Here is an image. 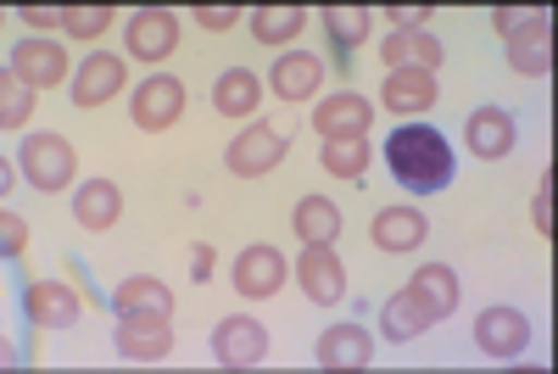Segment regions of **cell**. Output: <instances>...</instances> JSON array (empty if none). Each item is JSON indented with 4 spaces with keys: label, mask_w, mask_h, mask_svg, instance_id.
<instances>
[{
    "label": "cell",
    "mask_w": 558,
    "mask_h": 374,
    "mask_svg": "<svg viewBox=\"0 0 558 374\" xmlns=\"http://www.w3.org/2000/svg\"><path fill=\"white\" fill-rule=\"evenodd\" d=\"M386 162H391L397 184L413 191V196H436V191L452 184V146H447V134L430 129V123H402L386 140Z\"/></svg>",
    "instance_id": "obj_1"
},
{
    "label": "cell",
    "mask_w": 558,
    "mask_h": 374,
    "mask_svg": "<svg viewBox=\"0 0 558 374\" xmlns=\"http://www.w3.org/2000/svg\"><path fill=\"white\" fill-rule=\"evenodd\" d=\"M497 34L508 39V62L514 73H547L553 68V12L536 7H502L497 12Z\"/></svg>",
    "instance_id": "obj_2"
},
{
    "label": "cell",
    "mask_w": 558,
    "mask_h": 374,
    "mask_svg": "<svg viewBox=\"0 0 558 374\" xmlns=\"http://www.w3.org/2000/svg\"><path fill=\"white\" fill-rule=\"evenodd\" d=\"M17 162H23V179L34 184L39 196H57V191H68L73 173H78V152L68 146V134H28Z\"/></svg>",
    "instance_id": "obj_3"
},
{
    "label": "cell",
    "mask_w": 558,
    "mask_h": 374,
    "mask_svg": "<svg viewBox=\"0 0 558 374\" xmlns=\"http://www.w3.org/2000/svg\"><path fill=\"white\" fill-rule=\"evenodd\" d=\"M263 352H268V330L252 313H229L213 330V358L223 369H252V363H263Z\"/></svg>",
    "instance_id": "obj_4"
},
{
    "label": "cell",
    "mask_w": 558,
    "mask_h": 374,
    "mask_svg": "<svg viewBox=\"0 0 558 374\" xmlns=\"http://www.w3.org/2000/svg\"><path fill=\"white\" fill-rule=\"evenodd\" d=\"M134 123L146 129V134H157V129H173L179 123V112H184V84L173 79V73H157V79H146L134 89Z\"/></svg>",
    "instance_id": "obj_5"
},
{
    "label": "cell",
    "mask_w": 558,
    "mask_h": 374,
    "mask_svg": "<svg viewBox=\"0 0 558 374\" xmlns=\"http://www.w3.org/2000/svg\"><path fill=\"white\" fill-rule=\"evenodd\" d=\"M286 152H291V140H286V134L268 129V123H252V129L235 140V146H229V173L257 179V173H268V168L286 162Z\"/></svg>",
    "instance_id": "obj_6"
},
{
    "label": "cell",
    "mask_w": 558,
    "mask_h": 374,
    "mask_svg": "<svg viewBox=\"0 0 558 374\" xmlns=\"http://www.w3.org/2000/svg\"><path fill=\"white\" fill-rule=\"evenodd\" d=\"M296 274H302L307 302H318V307H336V302L347 297V268H341L336 246H307V252L296 257Z\"/></svg>",
    "instance_id": "obj_7"
},
{
    "label": "cell",
    "mask_w": 558,
    "mask_h": 374,
    "mask_svg": "<svg viewBox=\"0 0 558 374\" xmlns=\"http://www.w3.org/2000/svg\"><path fill=\"white\" fill-rule=\"evenodd\" d=\"M286 274H291V263L279 257V246H246V252L235 257V291H241V297H252V302L279 297Z\"/></svg>",
    "instance_id": "obj_8"
},
{
    "label": "cell",
    "mask_w": 558,
    "mask_h": 374,
    "mask_svg": "<svg viewBox=\"0 0 558 374\" xmlns=\"http://www.w3.org/2000/svg\"><path fill=\"white\" fill-rule=\"evenodd\" d=\"M12 73L28 89H51L68 79V51L57 39H23V45H12Z\"/></svg>",
    "instance_id": "obj_9"
},
{
    "label": "cell",
    "mask_w": 558,
    "mask_h": 374,
    "mask_svg": "<svg viewBox=\"0 0 558 374\" xmlns=\"http://www.w3.org/2000/svg\"><path fill=\"white\" fill-rule=\"evenodd\" d=\"M23 313H28V324H39V330H68V324H78V297H73V286H62V279H34V286L23 291Z\"/></svg>",
    "instance_id": "obj_10"
},
{
    "label": "cell",
    "mask_w": 558,
    "mask_h": 374,
    "mask_svg": "<svg viewBox=\"0 0 558 374\" xmlns=\"http://www.w3.org/2000/svg\"><path fill=\"white\" fill-rule=\"evenodd\" d=\"M475 341L492 358H520L531 347V318L520 307H486L481 324H475Z\"/></svg>",
    "instance_id": "obj_11"
},
{
    "label": "cell",
    "mask_w": 558,
    "mask_h": 374,
    "mask_svg": "<svg viewBox=\"0 0 558 374\" xmlns=\"http://www.w3.org/2000/svg\"><path fill=\"white\" fill-rule=\"evenodd\" d=\"M123 89V57H112V51H96V57H84L78 62V73H73V107H101V101H112Z\"/></svg>",
    "instance_id": "obj_12"
},
{
    "label": "cell",
    "mask_w": 558,
    "mask_h": 374,
    "mask_svg": "<svg viewBox=\"0 0 558 374\" xmlns=\"http://www.w3.org/2000/svg\"><path fill=\"white\" fill-rule=\"evenodd\" d=\"M123 34H129V57L162 62V57H173V45H179V17L173 12H134Z\"/></svg>",
    "instance_id": "obj_13"
},
{
    "label": "cell",
    "mask_w": 558,
    "mask_h": 374,
    "mask_svg": "<svg viewBox=\"0 0 558 374\" xmlns=\"http://www.w3.org/2000/svg\"><path fill=\"white\" fill-rule=\"evenodd\" d=\"M368 118H375L368 96H357V89H341V96H330V101L313 112V129H318L324 140H357V134H368Z\"/></svg>",
    "instance_id": "obj_14"
},
{
    "label": "cell",
    "mask_w": 558,
    "mask_h": 374,
    "mask_svg": "<svg viewBox=\"0 0 558 374\" xmlns=\"http://www.w3.org/2000/svg\"><path fill=\"white\" fill-rule=\"evenodd\" d=\"M112 313L118 318H173V291L162 286V279H151V274H134V279L118 286Z\"/></svg>",
    "instance_id": "obj_15"
},
{
    "label": "cell",
    "mask_w": 558,
    "mask_h": 374,
    "mask_svg": "<svg viewBox=\"0 0 558 374\" xmlns=\"http://www.w3.org/2000/svg\"><path fill=\"white\" fill-rule=\"evenodd\" d=\"M380 57L391 68H418V73H436L441 68V39L430 28H391L386 45H380Z\"/></svg>",
    "instance_id": "obj_16"
},
{
    "label": "cell",
    "mask_w": 558,
    "mask_h": 374,
    "mask_svg": "<svg viewBox=\"0 0 558 374\" xmlns=\"http://www.w3.org/2000/svg\"><path fill=\"white\" fill-rule=\"evenodd\" d=\"M425 236H430V218L418 207H386V213H375V229H368V241L380 252H413Z\"/></svg>",
    "instance_id": "obj_17"
},
{
    "label": "cell",
    "mask_w": 558,
    "mask_h": 374,
    "mask_svg": "<svg viewBox=\"0 0 558 374\" xmlns=\"http://www.w3.org/2000/svg\"><path fill=\"white\" fill-rule=\"evenodd\" d=\"M368 358H375V341H368L363 324H336V330H324V341H318V363L336 369V374L368 369Z\"/></svg>",
    "instance_id": "obj_18"
},
{
    "label": "cell",
    "mask_w": 558,
    "mask_h": 374,
    "mask_svg": "<svg viewBox=\"0 0 558 374\" xmlns=\"http://www.w3.org/2000/svg\"><path fill=\"white\" fill-rule=\"evenodd\" d=\"M380 101L391 112H430L436 107V73H418V68H391L380 84Z\"/></svg>",
    "instance_id": "obj_19"
},
{
    "label": "cell",
    "mask_w": 558,
    "mask_h": 374,
    "mask_svg": "<svg viewBox=\"0 0 558 374\" xmlns=\"http://www.w3.org/2000/svg\"><path fill=\"white\" fill-rule=\"evenodd\" d=\"M118 213H123V191L112 179H84L78 191H73V218L84 224V229H112L118 224Z\"/></svg>",
    "instance_id": "obj_20"
},
{
    "label": "cell",
    "mask_w": 558,
    "mask_h": 374,
    "mask_svg": "<svg viewBox=\"0 0 558 374\" xmlns=\"http://www.w3.org/2000/svg\"><path fill=\"white\" fill-rule=\"evenodd\" d=\"M463 140H470L475 157L497 162V157L514 152V118H508L502 107H481V112H470V129H463Z\"/></svg>",
    "instance_id": "obj_21"
},
{
    "label": "cell",
    "mask_w": 558,
    "mask_h": 374,
    "mask_svg": "<svg viewBox=\"0 0 558 374\" xmlns=\"http://www.w3.org/2000/svg\"><path fill=\"white\" fill-rule=\"evenodd\" d=\"M318 79H324V68H318L313 51H286V57H274V73H268V84H274L279 101H307L313 89H318Z\"/></svg>",
    "instance_id": "obj_22"
},
{
    "label": "cell",
    "mask_w": 558,
    "mask_h": 374,
    "mask_svg": "<svg viewBox=\"0 0 558 374\" xmlns=\"http://www.w3.org/2000/svg\"><path fill=\"white\" fill-rule=\"evenodd\" d=\"M436 318H441V313H436L425 297H418V291L408 286V291H397V297L380 307V330H386L391 341H413L418 330H430Z\"/></svg>",
    "instance_id": "obj_23"
},
{
    "label": "cell",
    "mask_w": 558,
    "mask_h": 374,
    "mask_svg": "<svg viewBox=\"0 0 558 374\" xmlns=\"http://www.w3.org/2000/svg\"><path fill=\"white\" fill-rule=\"evenodd\" d=\"M118 352H123V358H134V363L168 358V352H173V330H168V318H123V324H118Z\"/></svg>",
    "instance_id": "obj_24"
},
{
    "label": "cell",
    "mask_w": 558,
    "mask_h": 374,
    "mask_svg": "<svg viewBox=\"0 0 558 374\" xmlns=\"http://www.w3.org/2000/svg\"><path fill=\"white\" fill-rule=\"evenodd\" d=\"M213 107H218L223 118H252V112L263 107V84H257V73H246V68L218 73V84H213Z\"/></svg>",
    "instance_id": "obj_25"
},
{
    "label": "cell",
    "mask_w": 558,
    "mask_h": 374,
    "mask_svg": "<svg viewBox=\"0 0 558 374\" xmlns=\"http://www.w3.org/2000/svg\"><path fill=\"white\" fill-rule=\"evenodd\" d=\"M291 229H296L307 246H336V236H341V207L324 202V196H302L296 213H291Z\"/></svg>",
    "instance_id": "obj_26"
},
{
    "label": "cell",
    "mask_w": 558,
    "mask_h": 374,
    "mask_svg": "<svg viewBox=\"0 0 558 374\" xmlns=\"http://www.w3.org/2000/svg\"><path fill=\"white\" fill-rule=\"evenodd\" d=\"M413 291H418V297H425V302L447 318V313L458 307V274H452L447 263H425V268L413 274Z\"/></svg>",
    "instance_id": "obj_27"
},
{
    "label": "cell",
    "mask_w": 558,
    "mask_h": 374,
    "mask_svg": "<svg viewBox=\"0 0 558 374\" xmlns=\"http://www.w3.org/2000/svg\"><path fill=\"white\" fill-rule=\"evenodd\" d=\"M307 28V12L302 7H257V17H252V34L263 39V45H286V39H296Z\"/></svg>",
    "instance_id": "obj_28"
},
{
    "label": "cell",
    "mask_w": 558,
    "mask_h": 374,
    "mask_svg": "<svg viewBox=\"0 0 558 374\" xmlns=\"http://www.w3.org/2000/svg\"><path fill=\"white\" fill-rule=\"evenodd\" d=\"M324 173H336V179H357L368 168V134L357 140H324Z\"/></svg>",
    "instance_id": "obj_29"
},
{
    "label": "cell",
    "mask_w": 558,
    "mask_h": 374,
    "mask_svg": "<svg viewBox=\"0 0 558 374\" xmlns=\"http://www.w3.org/2000/svg\"><path fill=\"white\" fill-rule=\"evenodd\" d=\"M368 23H375V12H363V7H330L324 12V28H330V39L341 45V51H352V45L368 39Z\"/></svg>",
    "instance_id": "obj_30"
},
{
    "label": "cell",
    "mask_w": 558,
    "mask_h": 374,
    "mask_svg": "<svg viewBox=\"0 0 558 374\" xmlns=\"http://www.w3.org/2000/svg\"><path fill=\"white\" fill-rule=\"evenodd\" d=\"M62 28H68L73 39H101V34L112 28V12H107V7H73V12L62 17Z\"/></svg>",
    "instance_id": "obj_31"
},
{
    "label": "cell",
    "mask_w": 558,
    "mask_h": 374,
    "mask_svg": "<svg viewBox=\"0 0 558 374\" xmlns=\"http://www.w3.org/2000/svg\"><path fill=\"white\" fill-rule=\"evenodd\" d=\"M28 118H34V89L7 79V107H0V123H7V129H23Z\"/></svg>",
    "instance_id": "obj_32"
},
{
    "label": "cell",
    "mask_w": 558,
    "mask_h": 374,
    "mask_svg": "<svg viewBox=\"0 0 558 374\" xmlns=\"http://www.w3.org/2000/svg\"><path fill=\"white\" fill-rule=\"evenodd\" d=\"M0 246H7V257H17L28 246V218H17V213L0 218Z\"/></svg>",
    "instance_id": "obj_33"
},
{
    "label": "cell",
    "mask_w": 558,
    "mask_h": 374,
    "mask_svg": "<svg viewBox=\"0 0 558 374\" xmlns=\"http://www.w3.org/2000/svg\"><path fill=\"white\" fill-rule=\"evenodd\" d=\"M391 23L397 28H425L430 23V7H391Z\"/></svg>",
    "instance_id": "obj_34"
},
{
    "label": "cell",
    "mask_w": 558,
    "mask_h": 374,
    "mask_svg": "<svg viewBox=\"0 0 558 374\" xmlns=\"http://www.w3.org/2000/svg\"><path fill=\"white\" fill-rule=\"evenodd\" d=\"M62 17H68V12H51V7H23V23H28V28H57Z\"/></svg>",
    "instance_id": "obj_35"
},
{
    "label": "cell",
    "mask_w": 558,
    "mask_h": 374,
    "mask_svg": "<svg viewBox=\"0 0 558 374\" xmlns=\"http://www.w3.org/2000/svg\"><path fill=\"white\" fill-rule=\"evenodd\" d=\"M196 23H202V28H229V23H235V7H202Z\"/></svg>",
    "instance_id": "obj_36"
},
{
    "label": "cell",
    "mask_w": 558,
    "mask_h": 374,
    "mask_svg": "<svg viewBox=\"0 0 558 374\" xmlns=\"http://www.w3.org/2000/svg\"><path fill=\"white\" fill-rule=\"evenodd\" d=\"M531 218H536V229L542 236H553V202H547V184L536 191V202H531Z\"/></svg>",
    "instance_id": "obj_37"
},
{
    "label": "cell",
    "mask_w": 558,
    "mask_h": 374,
    "mask_svg": "<svg viewBox=\"0 0 558 374\" xmlns=\"http://www.w3.org/2000/svg\"><path fill=\"white\" fill-rule=\"evenodd\" d=\"M213 274V246H196L191 252V279H207Z\"/></svg>",
    "instance_id": "obj_38"
}]
</instances>
